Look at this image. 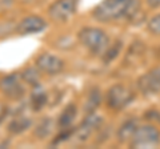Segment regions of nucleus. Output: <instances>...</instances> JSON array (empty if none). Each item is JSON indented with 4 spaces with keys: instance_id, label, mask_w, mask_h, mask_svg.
Returning <instances> with one entry per match:
<instances>
[{
    "instance_id": "nucleus-1",
    "label": "nucleus",
    "mask_w": 160,
    "mask_h": 149,
    "mask_svg": "<svg viewBox=\"0 0 160 149\" xmlns=\"http://www.w3.org/2000/svg\"><path fill=\"white\" fill-rule=\"evenodd\" d=\"M132 0H103L93 9V17L98 22L108 23L126 16Z\"/></svg>"
},
{
    "instance_id": "nucleus-2",
    "label": "nucleus",
    "mask_w": 160,
    "mask_h": 149,
    "mask_svg": "<svg viewBox=\"0 0 160 149\" xmlns=\"http://www.w3.org/2000/svg\"><path fill=\"white\" fill-rule=\"evenodd\" d=\"M78 39L80 44L93 55H103L109 46L108 35L100 28L86 27L80 29L78 33Z\"/></svg>"
},
{
    "instance_id": "nucleus-3",
    "label": "nucleus",
    "mask_w": 160,
    "mask_h": 149,
    "mask_svg": "<svg viewBox=\"0 0 160 149\" xmlns=\"http://www.w3.org/2000/svg\"><path fill=\"white\" fill-rule=\"evenodd\" d=\"M160 144V131L155 125H142L135 129L129 140L132 148H155Z\"/></svg>"
},
{
    "instance_id": "nucleus-4",
    "label": "nucleus",
    "mask_w": 160,
    "mask_h": 149,
    "mask_svg": "<svg viewBox=\"0 0 160 149\" xmlns=\"http://www.w3.org/2000/svg\"><path fill=\"white\" fill-rule=\"evenodd\" d=\"M135 99V93L123 84H115L107 92V105L113 111H122Z\"/></svg>"
},
{
    "instance_id": "nucleus-5",
    "label": "nucleus",
    "mask_w": 160,
    "mask_h": 149,
    "mask_svg": "<svg viewBox=\"0 0 160 149\" xmlns=\"http://www.w3.org/2000/svg\"><path fill=\"white\" fill-rule=\"evenodd\" d=\"M79 0H55L48 8L49 17L55 22H66L76 12Z\"/></svg>"
},
{
    "instance_id": "nucleus-6",
    "label": "nucleus",
    "mask_w": 160,
    "mask_h": 149,
    "mask_svg": "<svg viewBox=\"0 0 160 149\" xmlns=\"http://www.w3.org/2000/svg\"><path fill=\"white\" fill-rule=\"evenodd\" d=\"M138 88L143 95H156L160 92V65L138 79Z\"/></svg>"
},
{
    "instance_id": "nucleus-7",
    "label": "nucleus",
    "mask_w": 160,
    "mask_h": 149,
    "mask_svg": "<svg viewBox=\"0 0 160 149\" xmlns=\"http://www.w3.org/2000/svg\"><path fill=\"white\" fill-rule=\"evenodd\" d=\"M102 124H103V118L100 116L95 115V113H88V116L84 118L82 125H79L78 128L73 129V133L71 137H76V140L79 142H84L96 129L100 128Z\"/></svg>"
},
{
    "instance_id": "nucleus-8",
    "label": "nucleus",
    "mask_w": 160,
    "mask_h": 149,
    "mask_svg": "<svg viewBox=\"0 0 160 149\" xmlns=\"http://www.w3.org/2000/svg\"><path fill=\"white\" fill-rule=\"evenodd\" d=\"M36 68L47 74H58L63 71L64 61L52 53L44 52L36 59Z\"/></svg>"
},
{
    "instance_id": "nucleus-9",
    "label": "nucleus",
    "mask_w": 160,
    "mask_h": 149,
    "mask_svg": "<svg viewBox=\"0 0 160 149\" xmlns=\"http://www.w3.org/2000/svg\"><path fill=\"white\" fill-rule=\"evenodd\" d=\"M0 91L11 99H19L23 96L24 88L22 85V76L18 73H11L0 80Z\"/></svg>"
},
{
    "instance_id": "nucleus-10",
    "label": "nucleus",
    "mask_w": 160,
    "mask_h": 149,
    "mask_svg": "<svg viewBox=\"0 0 160 149\" xmlns=\"http://www.w3.org/2000/svg\"><path fill=\"white\" fill-rule=\"evenodd\" d=\"M46 27H47V23L43 17L36 16V15H31V16L24 17L18 24L16 32L19 35H32V33H39L44 31Z\"/></svg>"
},
{
    "instance_id": "nucleus-11",
    "label": "nucleus",
    "mask_w": 160,
    "mask_h": 149,
    "mask_svg": "<svg viewBox=\"0 0 160 149\" xmlns=\"http://www.w3.org/2000/svg\"><path fill=\"white\" fill-rule=\"evenodd\" d=\"M78 116V107L75 104H68V105L63 109V112L60 113L58 124L62 129L71 128L72 123L75 121V118Z\"/></svg>"
},
{
    "instance_id": "nucleus-12",
    "label": "nucleus",
    "mask_w": 160,
    "mask_h": 149,
    "mask_svg": "<svg viewBox=\"0 0 160 149\" xmlns=\"http://www.w3.org/2000/svg\"><path fill=\"white\" fill-rule=\"evenodd\" d=\"M100 101H102V92L98 87H93L91 91H89L88 99L86 101V105H84V109H86L87 113H93L100 105Z\"/></svg>"
},
{
    "instance_id": "nucleus-13",
    "label": "nucleus",
    "mask_w": 160,
    "mask_h": 149,
    "mask_svg": "<svg viewBox=\"0 0 160 149\" xmlns=\"http://www.w3.org/2000/svg\"><path fill=\"white\" fill-rule=\"evenodd\" d=\"M136 128H138L136 120H128V121H126L122 127H120L119 131H118V138H119V141L120 142L129 141Z\"/></svg>"
},
{
    "instance_id": "nucleus-14",
    "label": "nucleus",
    "mask_w": 160,
    "mask_h": 149,
    "mask_svg": "<svg viewBox=\"0 0 160 149\" xmlns=\"http://www.w3.org/2000/svg\"><path fill=\"white\" fill-rule=\"evenodd\" d=\"M31 127V120L27 117H18L8 124V132L13 133V135H19Z\"/></svg>"
},
{
    "instance_id": "nucleus-15",
    "label": "nucleus",
    "mask_w": 160,
    "mask_h": 149,
    "mask_svg": "<svg viewBox=\"0 0 160 149\" xmlns=\"http://www.w3.org/2000/svg\"><path fill=\"white\" fill-rule=\"evenodd\" d=\"M20 76H22L24 81H27L31 85H38L39 84V69L38 68H28Z\"/></svg>"
},
{
    "instance_id": "nucleus-16",
    "label": "nucleus",
    "mask_w": 160,
    "mask_h": 149,
    "mask_svg": "<svg viewBox=\"0 0 160 149\" xmlns=\"http://www.w3.org/2000/svg\"><path fill=\"white\" fill-rule=\"evenodd\" d=\"M47 93L46 92H43V91H38V92H33V95H32V99H31V101H32V107L35 111H39V109H42L44 105L47 104Z\"/></svg>"
},
{
    "instance_id": "nucleus-17",
    "label": "nucleus",
    "mask_w": 160,
    "mask_h": 149,
    "mask_svg": "<svg viewBox=\"0 0 160 149\" xmlns=\"http://www.w3.org/2000/svg\"><path fill=\"white\" fill-rule=\"evenodd\" d=\"M120 49H122V43H120V41H116L112 48H107L106 51H104V53L102 55V57H103V60L106 61V64L111 63L112 60H115V59L118 57V55H119V52H120Z\"/></svg>"
},
{
    "instance_id": "nucleus-18",
    "label": "nucleus",
    "mask_w": 160,
    "mask_h": 149,
    "mask_svg": "<svg viewBox=\"0 0 160 149\" xmlns=\"http://www.w3.org/2000/svg\"><path fill=\"white\" fill-rule=\"evenodd\" d=\"M51 131H52V120L51 118H44V120H42V123L39 124V127L36 128V132L35 133H36L40 138H44L51 133Z\"/></svg>"
},
{
    "instance_id": "nucleus-19",
    "label": "nucleus",
    "mask_w": 160,
    "mask_h": 149,
    "mask_svg": "<svg viewBox=\"0 0 160 149\" xmlns=\"http://www.w3.org/2000/svg\"><path fill=\"white\" fill-rule=\"evenodd\" d=\"M148 29L153 35H160V13L155 16L148 22Z\"/></svg>"
},
{
    "instance_id": "nucleus-20",
    "label": "nucleus",
    "mask_w": 160,
    "mask_h": 149,
    "mask_svg": "<svg viewBox=\"0 0 160 149\" xmlns=\"http://www.w3.org/2000/svg\"><path fill=\"white\" fill-rule=\"evenodd\" d=\"M147 4L151 8H158L160 7V0H147Z\"/></svg>"
},
{
    "instance_id": "nucleus-21",
    "label": "nucleus",
    "mask_w": 160,
    "mask_h": 149,
    "mask_svg": "<svg viewBox=\"0 0 160 149\" xmlns=\"http://www.w3.org/2000/svg\"><path fill=\"white\" fill-rule=\"evenodd\" d=\"M158 56L160 57V49H159V52H158Z\"/></svg>"
}]
</instances>
